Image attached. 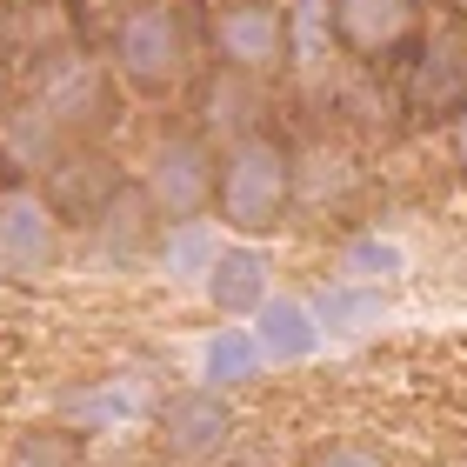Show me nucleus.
<instances>
[{
	"instance_id": "1",
	"label": "nucleus",
	"mask_w": 467,
	"mask_h": 467,
	"mask_svg": "<svg viewBox=\"0 0 467 467\" xmlns=\"http://www.w3.org/2000/svg\"><path fill=\"white\" fill-rule=\"evenodd\" d=\"M294 187H301V161H294V147L274 134V127L221 147V187H214V221H221V234L267 241V234L287 221Z\"/></svg>"
},
{
	"instance_id": "2",
	"label": "nucleus",
	"mask_w": 467,
	"mask_h": 467,
	"mask_svg": "<svg viewBox=\"0 0 467 467\" xmlns=\"http://www.w3.org/2000/svg\"><path fill=\"white\" fill-rule=\"evenodd\" d=\"M140 201L154 207L161 227L174 221H207L214 214V187H221V147L201 127H161L147 140V154L134 167Z\"/></svg>"
},
{
	"instance_id": "3",
	"label": "nucleus",
	"mask_w": 467,
	"mask_h": 467,
	"mask_svg": "<svg viewBox=\"0 0 467 467\" xmlns=\"http://www.w3.org/2000/svg\"><path fill=\"white\" fill-rule=\"evenodd\" d=\"M187 60H194V40H187V20L174 0H134L114 20V54L108 67L127 94L140 100H167L187 80Z\"/></svg>"
},
{
	"instance_id": "4",
	"label": "nucleus",
	"mask_w": 467,
	"mask_h": 467,
	"mask_svg": "<svg viewBox=\"0 0 467 467\" xmlns=\"http://www.w3.org/2000/svg\"><path fill=\"white\" fill-rule=\"evenodd\" d=\"M67 221L40 181H0V287H40L60 267Z\"/></svg>"
},
{
	"instance_id": "5",
	"label": "nucleus",
	"mask_w": 467,
	"mask_h": 467,
	"mask_svg": "<svg viewBox=\"0 0 467 467\" xmlns=\"http://www.w3.org/2000/svg\"><path fill=\"white\" fill-rule=\"evenodd\" d=\"M114 88H120V80H114L108 60H80V54L60 60V54H54L47 74H40V88L27 94V108H40L74 147H100V134H108V120H114V108H120Z\"/></svg>"
},
{
	"instance_id": "6",
	"label": "nucleus",
	"mask_w": 467,
	"mask_h": 467,
	"mask_svg": "<svg viewBox=\"0 0 467 467\" xmlns=\"http://www.w3.org/2000/svg\"><path fill=\"white\" fill-rule=\"evenodd\" d=\"M154 441L161 454L174 467H207L234 448V434H241V414H234V400L221 388H201V380H187V388H167L161 408H154Z\"/></svg>"
},
{
	"instance_id": "7",
	"label": "nucleus",
	"mask_w": 467,
	"mask_h": 467,
	"mask_svg": "<svg viewBox=\"0 0 467 467\" xmlns=\"http://www.w3.org/2000/svg\"><path fill=\"white\" fill-rule=\"evenodd\" d=\"M207 40H214L221 67L274 80L287 67V7H281V0H214Z\"/></svg>"
},
{
	"instance_id": "8",
	"label": "nucleus",
	"mask_w": 467,
	"mask_h": 467,
	"mask_svg": "<svg viewBox=\"0 0 467 467\" xmlns=\"http://www.w3.org/2000/svg\"><path fill=\"white\" fill-rule=\"evenodd\" d=\"M467 108V27H441L414 47L408 74H400V114L414 127L441 120L448 127Z\"/></svg>"
},
{
	"instance_id": "9",
	"label": "nucleus",
	"mask_w": 467,
	"mask_h": 467,
	"mask_svg": "<svg viewBox=\"0 0 467 467\" xmlns=\"http://www.w3.org/2000/svg\"><path fill=\"white\" fill-rule=\"evenodd\" d=\"M154 408H161V394L147 388V374L74 380V388L54 400V414H60V428H67V434H127V428H147Z\"/></svg>"
},
{
	"instance_id": "10",
	"label": "nucleus",
	"mask_w": 467,
	"mask_h": 467,
	"mask_svg": "<svg viewBox=\"0 0 467 467\" xmlns=\"http://www.w3.org/2000/svg\"><path fill=\"white\" fill-rule=\"evenodd\" d=\"M274 294V247L267 241H241V234H221L214 267L201 281V301L214 307V321H254Z\"/></svg>"
},
{
	"instance_id": "11",
	"label": "nucleus",
	"mask_w": 467,
	"mask_h": 467,
	"mask_svg": "<svg viewBox=\"0 0 467 467\" xmlns=\"http://www.w3.org/2000/svg\"><path fill=\"white\" fill-rule=\"evenodd\" d=\"M40 187H47V201L60 207V221H67V227H94L127 187H134V174H120V161H108L100 147H74V154L60 161Z\"/></svg>"
},
{
	"instance_id": "12",
	"label": "nucleus",
	"mask_w": 467,
	"mask_h": 467,
	"mask_svg": "<svg viewBox=\"0 0 467 467\" xmlns=\"http://www.w3.org/2000/svg\"><path fill=\"white\" fill-rule=\"evenodd\" d=\"M261 108H267V80L261 74H241V67H221L214 60V74L201 80V134L207 140H247V134H261Z\"/></svg>"
},
{
	"instance_id": "13",
	"label": "nucleus",
	"mask_w": 467,
	"mask_h": 467,
	"mask_svg": "<svg viewBox=\"0 0 467 467\" xmlns=\"http://www.w3.org/2000/svg\"><path fill=\"white\" fill-rule=\"evenodd\" d=\"M247 327H254V341H261L267 368H307V360L327 348L321 314H314V301H301V294H267V307L254 314Z\"/></svg>"
},
{
	"instance_id": "14",
	"label": "nucleus",
	"mask_w": 467,
	"mask_h": 467,
	"mask_svg": "<svg viewBox=\"0 0 467 467\" xmlns=\"http://www.w3.org/2000/svg\"><path fill=\"white\" fill-rule=\"evenodd\" d=\"M327 20H334V47L374 60L414 34V0H327Z\"/></svg>"
},
{
	"instance_id": "15",
	"label": "nucleus",
	"mask_w": 467,
	"mask_h": 467,
	"mask_svg": "<svg viewBox=\"0 0 467 467\" xmlns=\"http://www.w3.org/2000/svg\"><path fill=\"white\" fill-rule=\"evenodd\" d=\"M267 374V360H261V341H254V327L247 321H221V327H207L201 334V348H194V380L201 388H247V380H261Z\"/></svg>"
},
{
	"instance_id": "16",
	"label": "nucleus",
	"mask_w": 467,
	"mask_h": 467,
	"mask_svg": "<svg viewBox=\"0 0 467 467\" xmlns=\"http://www.w3.org/2000/svg\"><path fill=\"white\" fill-rule=\"evenodd\" d=\"M314 314H321L327 341H360V334H374L394 314V294L388 287H360V281H327V294L314 301Z\"/></svg>"
},
{
	"instance_id": "17",
	"label": "nucleus",
	"mask_w": 467,
	"mask_h": 467,
	"mask_svg": "<svg viewBox=\"0 0 467 467\" xmlns=\"http://www.w3.org/2000/svg\"><path fill=\"white\" fill-rule=\"evenodd\" d=\"M214 247H221L214 221H174V227H161V241H154V267H161V281L194 287V294H201L207 267H214Z\"/></svg>"
},
{
	"instance_id": "18",
	"label": "nucleus",
	"mask_w": 467,
	"mask_h": 467,
	"mask_svg": "<svg viewBox=\"0 0 467 467\" xmlns=\"http://www.w3.org/2000/svg\"><path fill=\"white\" fill-rule=\"evenodd\" d=\"M400 274H408V247L394 241V234H354L341 247V261H334V281H360V287H394Z\"/></svg>"
},
{
	"instance_id": "19",
	"label": "nucleus",
	"mask_w": 467,
	"mask_h": 467,
	"mask_svg": "<svg viewBox=\"0 0 467 467\" xmlns=\"http://www.w3.org/2000/svg\"><path fill=\"white\" fill-rule=\"evenodd\" d=\"M334 54V20H327V0H294L287 7V67L301 74H321Z\"/></svg>"
},
{
	"instance_id": "20",
	"label": "nucleus",
	"mask_w": 467,
	"mask_h": 467,
	"mask_svg": "<svg viewBox=\"0 0 467 467\" xmlns=\"http://www.w3.org/2000/svg\"><path fill=\"white\" fill-rule=\"evenodd\" d=\"M0 467H88V454H80V434L67 428H27L7 441Z\"/></svg>"
},
{
	"instance_id": "21",
	"label": "nucleus",
	"mask_w": 467,
	"mask_h": 467,
	"mask_svg": "<svg viewBox=\"0 0 467 467\" xmlns=\"http://www.w3.org/2000/svg\"><path fill=\"white\" fill-rule=\"evenodd\" d=\"M307 467H394V461L380 454L374 441H327V448H314Z\"/></svg>"
},
{
	"instance_id": "22",
	"label": "nucleus",
	"mask_w": 467,
	"mask_h": 467,
	"mask_svg": "<svg viewBox=\"0 0 467 467\" xmlns=\"http://www.w3.org/2000/svg\"><path fill=\"white\" fill-rule=\"evenodd\" d=\"M448 161H454V174L467 181V108L448 120Z\"/></svg>"
},
{
	"instance_id": "23",
	"label": "nucleus",
	"mask_w": 467,
	"mask_h": 467,
	"mask_svg": "<svg viewBox=\"0 0 467 467\" xmlns=\"http://www.w3.org/2000/svg\"><path fill=\"white\" fill-rule=\"evenodd\" d=\"M7 108H14V67H7V54H0V120H7Z\"/></svg>"
},
{
	"instance_id": "24",
	"label": "nucleus",
	"mask_w": 467,
	"mask_h": 467,
	"mask_svg": "<svg viewBox=\"0 0 467 467\" xmlns=\"http://www.w3.org/2000/svg\"><path fill=\"white\" fill-rule=\"evenodd\" d=\"M448 7H454V14H461V27H467V0H448Z\"/></svg>"
}]
</instances>
